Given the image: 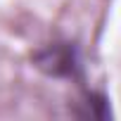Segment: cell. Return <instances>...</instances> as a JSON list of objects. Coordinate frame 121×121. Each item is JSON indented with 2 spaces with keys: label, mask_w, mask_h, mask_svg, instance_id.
<instances>
[{
  "label": "cell",
  "mask_w": 121,
  "mask_h": 121,
  "mask_svg": "<svg viewBox=\"0 0 121 121\" xmlns=\"http://www.w3.org/2000/svg\"><path fill=\"white\" fill-rule=\"evenodd\" d=\"M33 64L52 76V78H83V64H81V52L78 45L71 40H55L43 45L40 50L33 52Z\"/></svg>",
  "instance_id": "cell-1"
},
{
  "label": "cell",
  "mask_w": 121,
  "mask_h": 121,
  "mask_svg": "<svg viewBox=\"0 0 121 121\" xmlns=\"http://www.w3.org/2000/svg\"><path fill=\"white\" fill-rule=\"evenodd\" d=\"M71 114L81 116V119H107L112 112H109V100L102 95V93H86L83 100L71 109Z\"/></svg>",
  "instance_id": "cell-2"
}]
</instances>
